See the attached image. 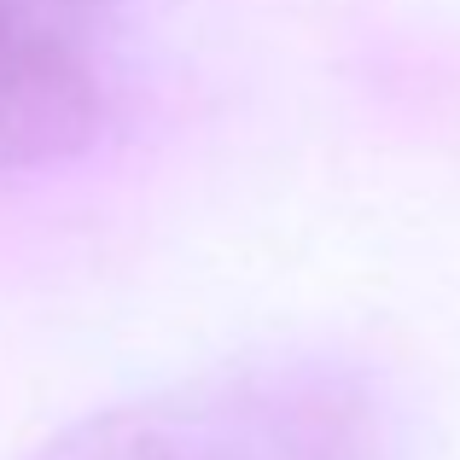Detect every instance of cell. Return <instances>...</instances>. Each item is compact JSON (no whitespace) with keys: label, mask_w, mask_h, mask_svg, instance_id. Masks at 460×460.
I'll list each match as a JSON object with an SVG mask.
<instances>
[{"label":"cell","mask_w":460,"mask_h":460,"mask_svg":"<svg viewBox=\"0 0 460 460\" xmlns=\"http://www.w3.org/2000/svg\"><path fill=\"white\" fill-rule=\"evenodd\" d=\"M35 460H391L385 408L332 361H245L82 420Z\"/></svg>","instance_id":"6da1fadb"},{"label":"cell","mask_w":460,"mask_h":460,"mask_svg":"<svg viewBox=\"0 0 460 460\" xmlns=\"http://www.w3.org/2000/svg\"><path fill=\"white\" fill-rule=\"evenodd\" d=\"M123 93V0H0V169L100 140Z\"/></svg>","instance_id":"7a4b0ae2"}]
</instances>
